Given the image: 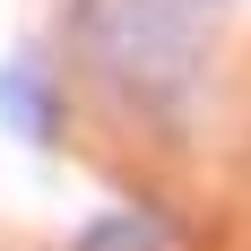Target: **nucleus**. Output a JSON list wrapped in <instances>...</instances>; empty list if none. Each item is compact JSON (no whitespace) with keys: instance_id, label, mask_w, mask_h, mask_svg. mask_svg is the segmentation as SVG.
<instances>
[{"instance_id":"nucleus-1","label":"nucleus","mask_w":251,"mask_h":251,"mask_svg":"<svg viewBox=\"0 0 251 251\" xmlns=\"http://www.w3.org/2000/svg\"><path fill=\"white\" fill-rule=\"evenodd\" d=\"M0 130L26 148H61V96L35 61H0Z\"/></svg>"},{"instance_id":"nucleus-2","label":"nucleus","mask_w":251,"mask_h":251,"mask_svg":"<svg viewBox=\"0 0 251 251\" xmlns=\"http://www.w3.org/2000/svg\"><path fill=\"white\" fill-rule=\"evenodd\" d=\"M70 251H156V226L148 217H96Z\"/></svg>"}]
</instances>
